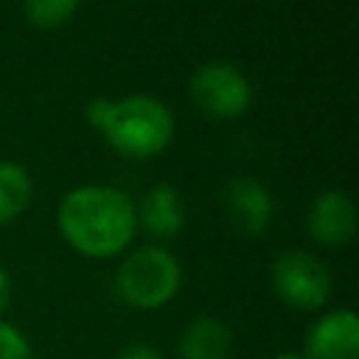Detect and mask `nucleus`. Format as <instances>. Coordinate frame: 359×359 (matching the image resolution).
<instances>
[{"mask_svg":"<svg viewBox=\"0 0 359 359\" xmlns=\"http://www.w3.org/2000/svg\"><path fill=\"white\" fill-rule=\"evenodd\" d=\"M182 283L180 261L163 247H140L121 266L115 289L123 303L135 309H160L165 306Z\"/></svg>","mask_w":359,"mask_h":359,"instance_id":"7ed1b4c3","label":"nucleus"},{"mask_svg":"<svg viewBox=\"0 0 359 359\" xmlns=\"http://www.w3.org/2000/svg\"><path fill=\"white\" fill-rule=\"evenodd\" d=\"M118 359H165V356L151 345H129Z\"/></svg>","mask_w":359,"mask_h":359,"instance_id":"4468645a","label":"nucleus"},{"mask_svg":"<svg viewBox=\"0 0 359 359\" xmlns=\"http://www.w3.org/2000/svg\"><path fill=\"white\" fill-rule=\"evenodd\" d=\"M275 359H306V356H300V353H278Z\"/></svg>","mask_w":359,"mask_h":359,"instance_id":"dca6fc26","label":"nucleus"},{"mask_svg":"<svg viewBox=\"0 0 359 359\" xmlns=\"http://www.w3.org/2000/svg\"><path fill=\"white\" fill-rule=\"evenodd\" d=\"M81 0H22V11L31 25L42 31L62 28L79 8Z\"/></svg>","mask_w":359,"mask_h":359,"instance_id":"f8f14e48","label":"nucleus"},{"mask_svg":"<svg viewBox=\"0 0 359 359\" xmlns=\"http://www.w3.org/2000/svg\"><path fill=\"white\" fill-rule=\"evenodd\" d=\"M59 233L87 258H112L135 238L137 216L132 199L109 185L73 188L59 202Z\"/></svg>","mask_w":359,"mask_h":359,"instance_id":"f257e3e1","label":"nucleus"},{"mask_svg":"<svg viewBox=\"0 0 359 359\" xmlns=\"http://www.w3.org/2000/svg\"><path fill=\"white\" fill-rule=\"evenodd\" d=\"M135 216L157 238H174L182 230V222H185L182 199H180V194L171 185L149 188L146 196L140 199V210Z\"/></svg>","mask_w":359,"mask_h":359,"instance_id":"1a4fd4ad","label":"nucleus"},{"mask_svg":"<svg viewBox=\"0 0 359 359\" xmlns=\"http://www.w3.org/2000/svg\"><path fill=\"white\" fill-rule=\"evenodd\" d=\"M306 359H359V320L351 309L323 314L306 334Z\"/></svg>","mask_w":359,"mask_h":359,"instance_id":"0eeeda50","label":"nucleus"},{"mask_svg":"<svg viewBox=\"0 0 359 359\" xmlns=\"http://www.w3.org/2000/svg\"><path fill=\"white\" fill-rule=\"evenodd\" d=\"M0 359H31L28 339L8 323H0Z\"/></svg>","mask_w":359,"mask_h":359,"instance_id":"ddd939ff","label":"nucleus"},{"mask_svg":"<svg viewBox=\"0 0 359 359\" xmlns=\"http://www.w3.org/2000/svg\"><path fill=\"white\" fill-rule=\"evenodd\" d=\"M222 208L233 230H238L241 236H261L275 213L272 194L250 177H236L227 182L222 194Z\"/></svg>","mask_w":359,"mask_h":359,"instance_id":"423d86ee","label":"nucleus"},{"mask_svg":"<svg viewBox=\"0 0 359 359\" xmlns=\"http://www.w3.org/2000/svg\"><path fill=\"white\" fill-rule=\"evenodd\" d=\"M272 286L286 306L300 311H317L331 297V275L325 264L303 250H292L275 258Z\"/></svg>","mask_w":359,"mask_h":359,"instance_id":"20e7f679","label":"nucleus"},{"mask_svg":"<svg viewBox=\"0 0 359 359\" xmlns=\"http://www.w3.org/2000/svg\"><path fill=\"white\" fill-rule=\"evenodd\" d=\"M233 348V331L224 320L196 317L180 337L182 359H227Z\"/></svg>","mask_w":359,"mask_h":359,"instance_id":"9d476101","label":"nucleus"},{"mask_svg":"<svg viewBox=\"0 0 359 359\" xmlns=\"http://www.w3.org/2000/svg\"><path fill=\"white\" fill-rule=\"evenodd\" d=\"M34 185L20 163L0 160V224L17 219L31 202Z\"/></svg>","mask_w":359,"mask_h":359,"instance_id":"9b49d317","label":"nucleus"},{"mask_svg":"<svg viewBox=\"0 0 359 359\" xmlns=\"http://www.w3.org/2000/svg\"><path fill=\"white\" fill-rule=\"evenodd\" d=\"M87 121L104 135L107 146L132 160L157 157L174 137L171 109L151 95L95 98L87 104Z\"/></svg>","mask_w":359,"mask_h":359,"instance_id":"f03ea898","label":"nucleus"},{"mask_svg":"<svg viewBox=\"0 0 359 359\" xmlns=\"http://www.w3.org/2000/svg\"><path fill=\"white\" fill-rule=\"evenodd\" d=\"M8 300H11V278H8V272L0 266V311L8 306Z\"/></svg>","mask_w":359,"mask_h":359,"instance_id":"2eb2a0df","label":"nucleus"},{"mask_svg":"<svg viewBox=\"0 0 359 359\" xmlns=\"http://www.w3.org/2000/svg\"><path fill=\"white\" fill-rule=\"evenodd\" d=\"M309 236L323 247H342L356 233V208L345 191H325L309 208Z\"/></svg>","mask_w":359,"mask_h":359,"instance_id":"6e6552de","label":"nucleus"},{"mask_svg":"<svg viewBox=\"0 0 359 359\" xmlns=\"http://www.w3.org/2000/svg\"><path fill=\"white\" fill-rule=\"evenodd\" d=\"M191 98L205 115L216 121H233L247 112L252 101V87L236 65L208 62L191 76Z\"/></svg>","mask_w":359,"mask_h":359,"instance_id":"39448f33","label":"nucleus"}]
</instances>
